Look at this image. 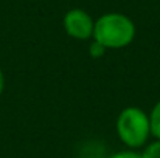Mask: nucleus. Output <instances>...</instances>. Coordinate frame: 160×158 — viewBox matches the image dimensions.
Returning <instances> with one entry per match:
<instances>
[{
	"mask_svg": "<svg viewBox=\"0 0 160 158\" xmlns=\"http://www.w3.org/2000/svg\"><path fill=\"white\" fill-rule=\"evenodd\" d=\"M137 28L134 20L121 12H106L95 20L92 39L106 50H121L135 39Z\"/></svg>",
	"mask_w": 160,
	"mask_h": 158,
	"instance_id": "1",
	"label": "nucleus"
},
{
	"mask_svg": "<svg viewBox=\"0 0 160 158\" xmlns=\"http://www.w3.org/2000/svg\"><path fill=\"white\" fill-rule=\"evenodd\" d=\"M115 132L118 140L128 149L140 151L151 138L148 113L137 105L124 107L117 116Z\"/></svg>",
	"mask_w": 160,
	"mask_h": 158,
	"instance_id": "2",
	"label": "nucleus"
},
{
	"mask_svg": "<svg viewBox=\"0 0 160 158\" xmlns=\"http://www.w3.org/2000/svg\"><path fill=\"white\" fill-rule=\"evenodd\" d=\"M62 25H64L67 36H70L72 39L89 41L93 36L95 20L87 11L81 8H72L64 14Z\"/></svg>",
	"mask_w": 160,
	"mask_h": 158,
	"instance_id": "3",
	"label": "nucleus"
},
{
	"mask_svg": "<svg viewBox=\"0 0 160 158\" xmlns=\"http://www.w3.org/2000/svg\"><path fill=\"white\" fill-rule=\"evenodd\" d=\"M148 116H149L151 136H154V140H160V101H157L152 105Z\"/></svg>",
	"mask_w": 160,
	"mask_h": 158,
	"instance_id": "4",
	"label": "nucleus"
},
{
	"mask_svg": "<svg viewBox=\"0 0 160 158\" xmlns=\"http://www.w3.org/2000/svg\"><path fill=\"white\" fill-rule=\"evenodd\" d=\"M140 157L142 158H160V140L148 141L146 146L142 147Z\"/></svg>",
	"mask_w": 160,
	"mask_h": 158,
	"instance_id": "5",
	"label": "nucleus"
},
{
	"mask_svg": "<svg viewBox=\"0 0 160 158\" xmlns=\"http://www.w3.org/2000/svg\"><path fill=\"white\" fill-rule=\"evenodd\" d=\"M106 48L101 45V44H98V42H92L90 45H89V54H90V57H93V59H100V57H103L104 54H106Z\"/></svg>",
	"mask_w": 160,
	"mask_h": 158,
	"instance_id": "6",
	"label": "nucleus"
},
{
	"mask_svg": "<svg viewBox=\"0 0 160 158\" xmlns=\"http://www.w3.org/2000/svg\"><path fill=\"white\" fill-rule=\"evenodd\" d=\"M107 158H142V157H140V152H138V151H131V149H126V151L115 152V154L109 155Z\"/></svg>",
	"mask_w": 160,
	"mask_h": 158,
	"instance_id": "7",
	"label": "nucleus"
},
{
	"mask_svg": "<svg viewBox=\"0 0 160 158\" xmlns=\"http://www.w3.org/2000/svg\"><path fill=\"white\" fill-rule=\"evenodd\" d=\"M3 90H5V74H3V71L0 68V96H2Z\"/></svg>",
	"mask_w": 160,
	"mask_h": 158,
	"instance_id": "8",
	"label": "nucleus"
}]
</instances>
